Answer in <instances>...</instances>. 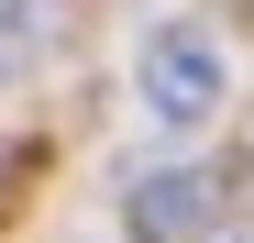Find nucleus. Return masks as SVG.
<instances>
[{"label": "nucleus", "instance_id": "f257e3e1", "mask_svg": "<svg viewBox=\"0 0 254 243\" xmlns=\"http://www.w3.org/2000/svg\"><path fill=\"white\" fill-rule=\"evenodd\" d=\"M144 100H155V122H210V100H221V56H210L199 22H177V33L144 45Z\"/></svg>", "mask_w": 254, "mask_h": 243}, {"label": "nucleus", "instance_id": "7ed1b4c3", "mask_svg": "<svg viewBox=\"0 0 254 243\" xmlns=\"http://www.w3.org/2000/svg\"><path fill=\"white\" fill-rule=\"evenodd\" d=\"M0 199H11V155H0Z\"/></svg>", "mask_w": 254, "mask_h": 243}, {"label": "nucleus", "instance_id": "f03ea898", "mask_svg": "<svg viewBox=\"0 0 254 243\" xmlns=\"http://www.w3.org/2000/svg\"><path fill=\"white\" fill-rule=\"evenodd\" d=\"M210 221H221V188L188 177V166H166V177L133 188V232H144V243H199Z\"/></svg>", "mask_w": 254, "mask_h": 243}]
</instances>
